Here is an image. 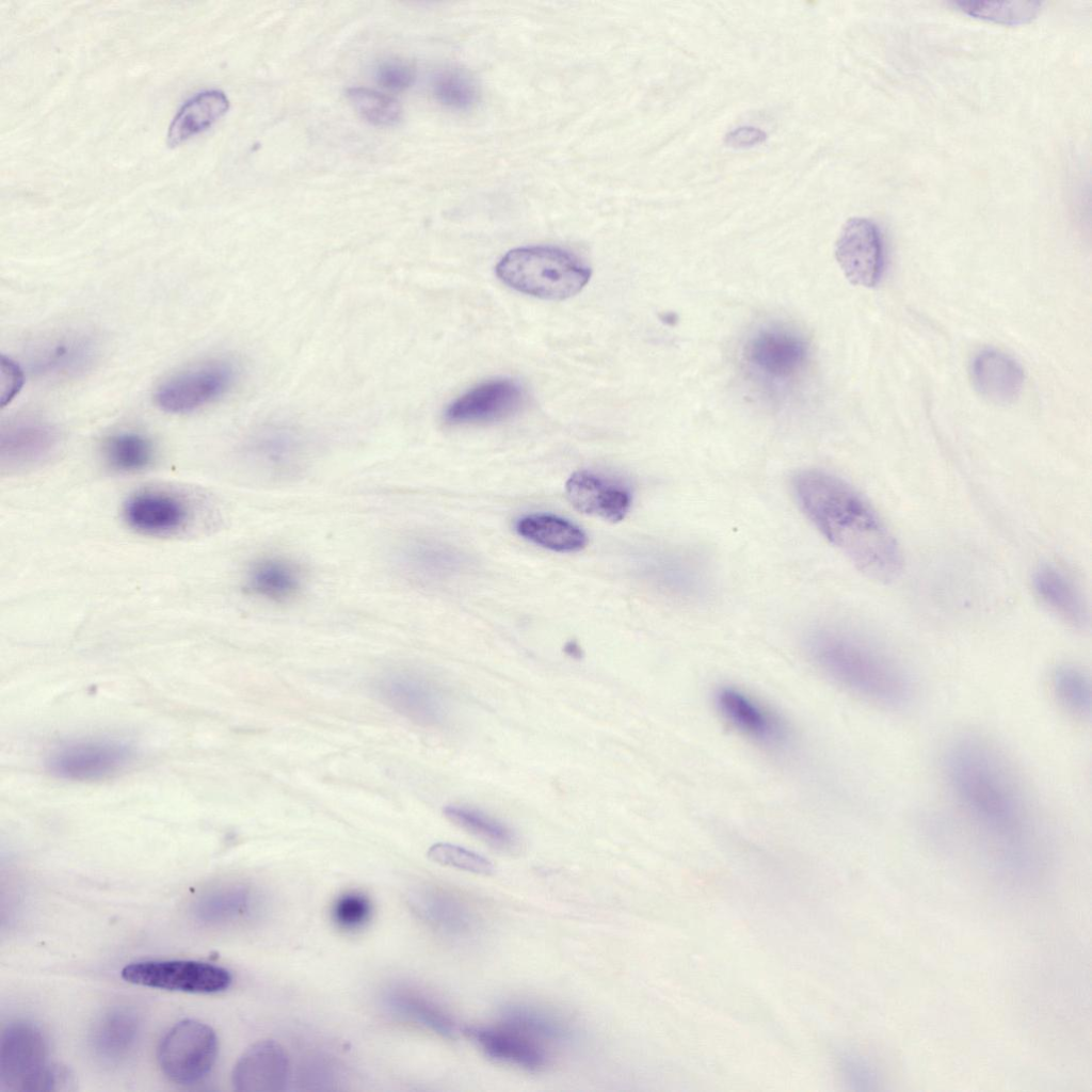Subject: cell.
<instances>
[{"label":"cell","mask_w":1092,"mask_h":1092,"mask_svg":"<svg viewBox=\"0 0 1092 1092\" xmlns=\"http://www.w3.org/2000/svg\"><path fill=\"white\" fill-rule=\"evenodd\" d=\"M796 500L814 526L865 575L888 582L902 569L899 546L870 503L842 479L818 469L792 478Z\"/></svg>","instance_id":"cell-1"},{"label":"cell","mask_w":1092,"mask_h":1092,"mask_svg":"<svg viewBox=\"0 0 1092 1092\" xmlns=\"http://www.w3.org/2000/svg\"><path fill=\"white\" fill-rule=\"evenodd\" d=\"M948 785L970 822L1006 847H1021L1034 828L1027 800L997 749L974 736L956 739L944 756Z\"/></svg>","instance_id":"cell-2"},{"label":"cell","mask_w":1092,"mask_h":1092,"mask_svg":"<svg viewBox=\"0 0 1092 1092\" xmlns=\"http://www.w3.org/2000/svg\"><path fill=\"white\" fill-rule=\"evenodd\" d=\"M805 645L815 665L849 692L892 708L910 701L912 685L904 671L857 636L823 626L808 632Z\"/></svg>","instance_id":"cell-3"},{"label":"cell","mask_w":1092,"mask_h":1092,"mask_svg":"<svg viewBox=\"0 0 1092 1092\" xmlns=\"http://www.w3.org/2000/svg\"><path fill=\"white\" fill-rule=\"evenodd\" d=\"M496 274L509 287L545 300H564L588 284L591 269L576 255L557 246L535 245L509 251Z\"/></svg>","instance_id":"cell-4"},{"label":"cell","mask_w":1092,"mask_h":1092,"mask_svg":"<svg viewBox=\"0 0 1092 1092\" xmlns=\"http://www.w3.org/2000/svg\"><path fill=\"white\" fill-rule=\"evenodd\" d=\"M0 1078L2 1088L10 1091H66L75 1083L66 1066L49 1061L42 1031L25 1021L12 1023L3 1030Z\"/></svg>","instance_id":"cell-5"},{"label":"cell","mask_w":1092,"mask_h":1092,"mask_svg":"<svg viewBox=\"0 0 1092 1092\" xmlns=\"http://www.w3.org/2000/svg\"><path fill=\"white\" fill-rule=\"evenodd\" d=\"M238 369L229 359L197 362L163 380L155 400L164 412L188 414L224 397L235 385Z\"/></svg>","instance_id":"cell-6"},{"label":"cell","mask_w":1092,"mask_h":1092,"mask_svg":"<svg viewBox=\"0 0 1092 1092\" xmlns=\"http://www.w3.org/2000/svg\"><path fill=\"white\" fill-rule=\"evenodd\" d=\"M218 1055L214 1030L197 1019H182L162 1037L157 1060L161 1072L178 1085L200 1081L212 1069Z\"/></svg>","instance_id":"cell-7"},{"label":"cell","mask_w":1092,"mask_h":1092,"mask_svg":"<svg viewBox=\"0 0 1092 1092\" xmlns=\"http://www.w3.org/2000/svg\"><path fill=\"white\" fill-rule=\"evenodd\" d=\"M135 758V749L117 738H85L64 742L48 754V771L69 781H99L124 771Z\"/></svg>","instance_id":"cell-8"},{"label":"cell","mask_w":1092,"mask_h":1092,"mask_svg":"<svg viewBox=\"0 0 1092 1092\" xmlns=\"http://www.w3.org/2000/svg\"><path fill=\"white\" fill-rule=\"evenodd\" d=\"M127 982L166 991L212 994L231 983L224 967L192 960H148L127 964L122 969Z\"/></svg>","instance_id":"cell-9"},{"label":"cell","mask_w":1092,"mask_h":1092,"mask_svg":"<svg viewBox=\"0 0 1092 1092\" xmlns=\"http://www.w3.org/2000/svg\"><path fill=\"white\" fill-rule=\"evenodd\" d=\"M33 373L48 379L76 378L89 371L99 356L93 335L76 330L51 333L37 339L29 352Z\"/></svg>","instance_id":"cell-10"},{"label":"cell","mask_w":1092,"mask_h":1092,"mask_svg":"<svg viewBox=\"0 0 1092 1092\" xmlns=\"http://www.w3.org/2000/svg\"><path fill=\"white\" fill-rule=\"evenodd\" d=\"M374 690L384 704L415 723L435 726L446 719L447 704L441 691L416 673H385L376 679Z\"/></svg>","instance_id":"cell-11"},{"label":"cell","mask_w":1092,"mask_h":1092,"mask_svg":"<svg viewBox=\"0 0 1092 1092\" xmlns=\"http://www.w3.org/2000/svg\"><path fill=\"white\" fill-rule=\"evenodd\" d=\"M835 257L851 284L874 287L884 267L883 241L878 226L865 218L848 220L836 240Z\"/></svg>","instance_id":"cell-12"},{"label":"cell","mask_w":1092,"mask_h":1092,"mask_svg":"<svg viewBox=\"0 0 1092 1092\" xmlns=\"http://www.w3.org/2000/svg\"><path fill=\"white\" fill-rule=\"evenodd\" d=\"M714 705L721 717L738 733L764 746H781L787 729L780 717L759 700L734 686L714 692Z\"/></svg>","instance_id":"cell-13"},{"label":"cell","mask_w":1092,"mask_h":1092,"mask_svg":"<svg viewBox=\"0 0 1092 1092\" xmlns=\"http://www.w3.org/2000/svg\"><path fill=\"white\" fill-rule=\"evenodd\" d=\"M59 444L60 433L49 421L36 416L11 419L0 431L1 468H33L49 460Z\"/></svg>","instance_id":"cell-14"},{"label":"cell","mask_w":1092,"mask_h":1092,"mask_svg":"<svg viewBox=\"0 0 1092 1092\" xmlns=\"http://www.w3.org/2000/svg\"><path fill=\"white\" fill-rule=\"evenodd\" d=\"M524 400V390L517 382L489 380L451 402L445 411V419L452 424L497 421L519 411Z\"/></svg>","instance_id":"cell-15"},{"label":"cell","mask_w":1092,"mask_h":1092,"mask_svg":"<svg viewBox=\"0 0 1092 1092\" xmlns=\"http://www.w3.org/2000/svg\"><path fill=\"white\" fill-rule=\"evenodd\" d=\"M488 1058L527 1071H541L551 1060V1048L527 1033L498 1022L463 1031Z\"/></svg>","instance_id":"cell-16"},{"label":"cell","mask_w":1092,"mask_h":1092,"mask_svg":"<svg viewBox=\"0 0 1092 1092\" xmlns=\"http://www.w3.org/2000/svg\"><path fill=\"white\" fill-rule=\"evenodd\" d=\"M749 362L757 371L772 380H786L796 375L807 357L805 341L796 333L782 327L759 331L746 347Z\"/></svg>","instance_id":"cell-17"},{"label":"cell","mask_w":1092,"mask_h":1092,"mask_svg":"<svg viewBox=\"0 0 1092 1092\" xmlns=\"http://www.w3.org/2000/svg\"><path fill=\"white\" fill-rule=\"evenodd\" d=\"M123 516L128 526L148 535H166L182 529L189 510L182 499L171 493L146 489L130 496Z\"/></svg>","instance_id":"cell-18"},{"label":"cell","mask_w":1092,"mask_h":1092,"mask_svg":"<svg viewBox=\"0 0 1092 1092\" xmlns=\"http://www.w3.org/2000/svg\"><path fill=\"white\" fill-rule=\"evenodd\" d=\"M288 1058L284 1048L273 1040L252 1044L238 1059L232 1070V1085L242 1092L282 1091L288 1078Z\"/></svg>","instance_id":"cell-19"},{"label":"cell","mask_w":1092,"mask_h":1092,"mask_svg":"<svg viewBox=\"0 0 1092 1092\" xmlns=\"http://www.w3.org/2000/svg\"><path fill=\"white\" fill-rule=\"evenodd\" d=\"M306 444L295 431L269 427L256 432L247 443L251 460L270 476L286 478L301 470L306 461Z\"/></svg>","instance_id":"cell-20"},{"label":"cell","mask_w":1092,"mask_h":1092,"mask_svg":"<svg viewBox=\"0 0 1092 1092\" xmlns=\"http://www.w3.org/2000/svg\"><path fill=\"white\" fill-rule=\"evenodd\" d=\"M565 493L579 512L616 523L625 518L631 504L629 492L598 476L581 470L566 482Z\"/></svg>","instance_id":"cell-21"},{"label":"cell","mask_w":1092,"mask_h":1092,"mask_svg":"<svg viewBox=\"0 0 1092 1092\" xmlns=\"http://www.w3.org/2000/svg\"><path fill=\"white\" fill-rule=\"evenodd\" d=\"M970 379L980 396L999 405L1014 402L1024 386V371L1019 364L995 349H984L974 357Z\"/></svg>","instance_id":"cell-22"},{"label":"cell","mask_w":1092,"mask_h":1092,"mask_svg":"<svg viewBox=\"0 0 1092 1092\" xmlns=\"http://www.w3.org/2000/svg\"><path fill=\"white\" fill-rule=\"evenodd\" d=\"M245 582L253 595L274 603H285L300 593L303 573L288 558L266 556L251 565Z\"/></svg>","instance_id":"cell-23"},{"label":"cell","mask_w":1092,"mask_h":1092,"mask_svg":"<svg viewBox=\"0 0 1092 1092\" xmlns=\"http://www.w3.org/2000/svg\"><path fill=\"white\" fill-rule=\"evenodd\" d=\"M1033 588L1041 601L1074 627L1088 623L1083 597L1067 575L1050 564L1041 565L1033 575Z\"/></svg>","instance_id":"cell-24"},{"label":"cell","mask_w":1092,"mask_h":1092,"mask_svg":"<svg viewBox=\"0 0 1092 1092\" xmlns=\"http://www.w3.org/2000/svg\"><path fill=\"white\" fill-rule=\"evenodd\" d=\"M398 568L406 578L435 579L450 574L455 555L445 545L422 536L406 537L395 552Z\"/></svg>","instance_id":"cell-25"},{"label":"cell","mask_w":1092,"mask_h":1092,"mask_svg":"<svg viewBox=\"0 0 1092 1092\" xmlns=\"http://www.w3.org/2000/svg\"><path fill=\"white\" fill-rule=\"evenodd\" d=\"M229 109V100L219 90L200 92L186 101L174 116L166 134V143L175 147L195 134H198L221 117Z\"/></svg>","instance_id":"cell-26"},{"label":"cell","mask_w":1092,"mask_h":1092,"mask_svg":"<svg viewBox=\"0 0 1092 1092\" xmlns=\"http://www.w3.org/2000/svg\"><path fill=\"white\" fill-rule=\"evenodd\" d=\"M499 1022L514 1027L551 1048L572 1037V1029L564 1017L531 1003H511L500 1012Z\"/></svg>","instance_id":"cell-27"},{"label":"cell","mask_w":1092,"mask_h":1092,"mask_svg":"<svg viewBox=\"0 0 1092 1092\" xmlns=\"http://www.w3.org/2000/svg\"><path fill=\"white\" fill-rule=\"evenodd\" d=\"M443 813L450 822L498 851L514 854L520 850L521 844L518 834L504 822L479 808L468 805H447Z\"/></svg>","instance_id":"cell-28"},{"label":"cell","mask_w":1092,"mask_h":1092,"mask_svg":"<svg viewBox=\"0 0 1092 1092\" xmlns=\"http://www.w3.org/2000/svg\"><path fill=\"white\" fill-rule=\"evenodd\" d=\"M523 537L559 552H575L588 542L585 533L567 519L550 514H534L517 521Z\"/></svg>","instance_id":"cell-29"},{"label":"cell","mask_w":1092,"mask_h":1092,"mask_svg":"<svg viewBox=\"0 0 1092 1092\" xmlns=\"http://www.w3.org/2000/svg\"><path fill=\"white\" fill-rule=\"evenodd\" d=\"M138 1031V1019L133 1014L121 1010L111 1012L99 1021L93 1032L94 1051L108 1062L118 1061L133 1047Z\"/></svg>","instance_id":"cell-30"},{"label":"cell","mask_w":1092,"mask_h":1092,"mask_svg":"<svg viewBox=\"0 0 1092 1092\" xmlns=\"http://www.w3.org/2000/svg\"><path fill=\"white\" fill-rule=\"evenodd\" d=\"M155 449L151 440L134 431H121L108 436L102 444L106 464L118 472H136L147 468L154 461Z\"/></svg>","instance_id":"cell-31"},{"label":"cell","mask_w":1092,"mask_h":1092,"mask_svg":"<svg viewBox=\"0 0 1092 1092\" xmlns=\"http://www.w3.org/2000/svg\"><path fill=\"white\" fill-rule=\"evenodd\" d=\"M954 6L973 17L1002 25H1023L1034 19L1041 11L1040 1H975L959 0Z\"/></svg>","instance_id":"cell-32"},{"label":"cell","mask_w":1092,"mask_h":1092,"mask_svg":"<svg viewBox=\"0 0 1092 1092\" xmlns=\"http://www.w3.org/2000/svg\"><path fill=\"white\" fill-rule=\"evenodd\" d=\"M1051 686L1058 702L1069 712L1086 717L1091 712V684L1089 677L1078 668L1061 665L1051 677Z\"/></svg>","instance_id":"cell-33"},{"label":"cell","mask_w":1092,"mask_h":1092,"mask_svg":"<svg viewBox=\"0 0 1092 1092\" xmlns=\"http://www.w3.org/2000/svg\"><path fill=\"white\" fill-rule=\"evenodd\" d=\"M392 1005L406 1016L443 1037L454 1039L461 1032V1028L450 1014L422 996L413 993L398 994L392 997Z\"/></svg>","instance_id":"cell-34"},{"label":"cell","mask_w":1092,"mask_h":1092,"mask_svg":"<svg viewBox=\"0 0 1092 1092\" xmlns=\"http://www.w3.org/2000/svg\"><path fill=\"white\" fill-rule=\"evenodd\" d=\"M348 97L355 110L373 125L390 126L401 118L399 102L388 95L366 87H353L348 91Z\"/></svg>","instance_id":"cell-35"},{"label":"cell","mask_w":1092,"mask_h":1092,"mask_svg":"<svg viewBox=\"0 0 1092 1092\" xmlns=\"http://www.w3.org/2000/svg\"><path fill=\"white\" fill-rule=\"evenodd\" d=\"M427 854L431 861L443 866L482 876L495 872L494 864L489 860L456 845L437 842L429 848Z\"/></svg>","instance_id":"cell-36"},{"label":"cell","mask_w":1092,"mask_h":1092,"mask_svg":"<svg viewBox=\"0 0 1092 1092\" xmlns=\"http://www.w3.org/2000/svg\"><path fill=\"white\" fill-rule=\"evenodd\" d=\"M432 902L425 904L427 913L433 922L451 933H465L470 930L472 914L467 906L450 897L434 895Z\"/></svg>","instance_id":"cell-37"},{"label":"cell","mask_w":1092,"mask_h":1092,"mask_svg":"<svg viewBox=\"0 0 1092 1092\" xmlns=\"http://www.w3.org/2000/svg\"><path fill=\"white\" fill-rule=\"evenodd\" d=\"M371 902L358 892H349L337 898L332 909L334 922L343 930H357L371 916Z\"/></svg>","instance_id":"cell-38"},{"label":"cell","mask_w":1092,"mask_h":1092,"mask_svg":"<svg viewBox=\"0 0 1092 1092\" xmlns=\"http://www.w3.org/2000/svg\"><path fill=\"white\" fill-rule=\"evenodd\" d=\"M434 93L437 99L455 108H463L470 103L473 97L472 86L466 78L454 71H445L436 77Z\"/></svg>","instance_id":"cell-39"},{"label":"cell","mask_w":1092,"mask_h":1092,"mask_svg":"<svg viewBox=\"0 0 1092 1092\" xmlns=\"http://www.w3.org/2000/svg\"><path fill=\"white\" fill-rule=\"evenodd\" d=\"M375 76L383 87L402 91L412 84L415 74L412 64L407 61L389 59L380 63Z\"/></svg>","instance_id":"cell-40"},{"label":"cell","mask_w":1092,"mask_h":1092,"mask_svg":"<svg viewBox=\"0 0 1092 1092\" xmlns=\"http://www.w3.org/2000/svg\"><path fill=\"white\" fill-rule=\"evenodd\" d=\"M23 381L22 370L10 358L1 360V403L4 406L18 394Z\"/></svg>","instance_id":"cell-41"},{"label":"cell","mask_w":1092,"mask_h":1092,"mask_svg":"<svg viewBox=\"0 0 1092 1092\" xmlns=\"http://www.w3.org/2000/svg\"><path fill=\"white\" fill-rule=\"evenodd\" d=\"M767 138L766 132L752 126H742L729 131L724 142L734 148H746L762 143Z\"/></svg>","instance_id":"cell-42"},{"label":"cell","mask_w":1092,"mask_h":1092,"mask_svg":"<svg viewBox=\"0 0 1092 1092\" xmlns=\"http://www.w3.org/2000/svg\"><path fill=\"white\" fill-rule=\"evenodd\" d=\"M239 890L240 889H236L235 893H226L223 895H219L215 899H213V902L207 904V906H213V911H210L206 914L219 917H221L222 915L223 917H225L229 916L230 914H234V912L237 913L240 910V908L244 905L242 904V896L244 895L238 893Z\"/></svg>","instance_id":"cell-43"},{"label":"cell","mask_w":1092,"mask_h":1092,"mask_svg":"<svg viewBox=\"0 0 1092 1092\" xmlns=\"http://www.w3.org/2000/svg\"><path fill=\"white\" fill-rule=\"evenodd\" d=\"M564 651H565V653L568 656H571L573 658H576V659L580 658L581 655H582L581 648L574 641H571V642L566 643V645L564 647Z\"/></svg>","instance_id":"cell-44"}]
</instances>
